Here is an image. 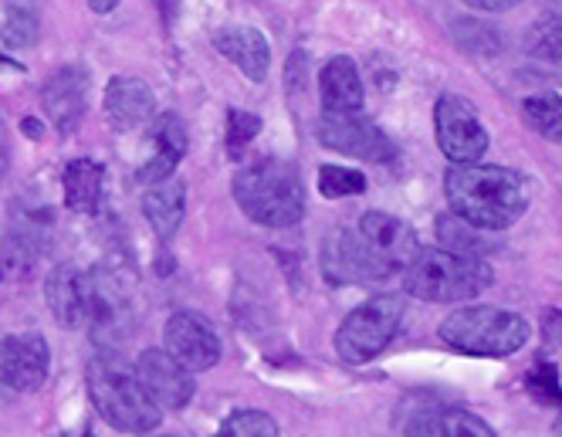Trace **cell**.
<instances>
[{
  "mask_svg": "<svg viewBox=\"0 0 562 437\" xmlns=\"http://www.w3.org/2000/svg\"><path fill=\"white\" fill-rule=\"evenodd\" d=\"M445 193L451 214L477 231H505L529 211V183L508 167H451Z\"/></svg>",
  "mask_w": 562,
  "mask_h": 437,
  "instance_id": "cell-1",
  "label": "cell"
},
{
  "mask_svg": "<svg viewBox=\"0 0 562 437\" xmlns=\"http://www.w3.org/2000/svg\"><path fill=\"white\" fill-rule=\"evenodd\" d=\"M89 396L105 424L126 434H146L159 427L156 401L146 393V386L136 377V367L115 360V356H95L89 363Z\"/></svg>",
  "mask_w": 562,
  "mask_h": 437,
  "instance_id": "cell-2",
  "label": "cell"
},
{
  "mask_svg": "<svg viewBox=\"0 0 562 437\" xmlns=\"http://www.w3.org/2000/svg\"><path fill=\"white\" fill-rule=\"evenodd\" d=\"M234 201L261 227H295L305 214V187L289 164L261 160L234 177Z\"/></svg>",
  "mask_w": 562,
  "mask_h": 437,
  "instance_id": "cell-3",
  "label": "cell"
},
{
  "mask_svg": "<svg viewBox=\"0 0 562 437\" xmlns=\"http://www.w3.org/2000/svg\"><path fill=\"white\" fill-rule=\"evenodd\" d=\"M440 339L464 356H485V360H502V356L518 352L529 343V323L518 312L495 309V305H464L454 309L440 323Z\"/></svg>",
  "mask_w": 562,
  "mask_h": 437,
  "instance_id": "cell-4",
  "label": "cell"
},
{
  "mask_svg": "<svg viewBox=\"0 0 562 437\" xmlns=\"http://www.w3.org/2000/svg\"><path fill=\"white\" fill-rule=\"evenodd\" d=\"M485 261L458 258L445 248H420L404 268V289L420 302H468L492 285Z\"/></svg>",
  "mask_w": 562,
  "mask_h": 437,
  "instance_id": "cell-5",
  "label": "cell"
},
{
  "mask_svg": "<svg viewBox=\"0 0 562 437\" xmlns=\"http://www.w3.org/2000/svg\"><path fill=\"white\" fill-rule=\"evenodd\" d=\"M400 320H404V299L400 295H376L352 309L339 333H336V352L346 363H370L393 343Z\"/></svg>",
  "mask_w": 562,
  "mask_h": 437,
  "instance_id": "cell-6",
  "label": "cell"
},
{
  "mask_svg": "<svg viewBox=\"0 0 562 437\" xmlns=\"http://www.w3.org/2000/svg\"><path fill=\"white\" fill-rule=\"evenodd\" d=\"M434 126H437V146L454 167L477 164L488 149V130L481 126L477 109L464 96H440L434 105Z\"/></svg>",
  "mask_w": 562,
  "mask_h": 437,
  "instance_id": "cell-7",
  "label": "cell"
},
{
  "mask_svg": "<svg viewBox=\"0 0 562 437\" xmlns=\"http://www.w3.org/2000/svg\"><path fill=\"white\" fill-rule=\"evenodd\" d=\"M315 133L326 149L346 153V156H352V160H367V164H390L393 160V143L386 139V133L376 123H370L363 112L323 115Z\"/></svg>",
  "mask_w": 562,
  "mask_h": 437,
  "instance_id": "cell-8",
  "label": "cell"
},
{
  "mask_svg": "<svg viewBox=\"0 0 562 437\" xmlns=\"http://www.w3.org/2000/svg\"><path fill=\"white\" fill-rule=\"evenodd\" d=\"M356 237L363 242V248L370 251V258L390 274V271H404L420 245H417V231L407 224V221H400L393 214H383V211H370L359 217L356 224Z\"/></svg>",
  "mask_w": 562,
  "mask_h": 437,
  "instance_id": "cell-9",
  "label": "cell"
},
{
  "mask_svg": "<svg viewBox=\"0 0 562 437\" xmlns=\"http://www.w3.org/2000/svg\"><path fill=\"white\" fill-rule=\"evenodd\" d=\"M164 349L190 373H204L221 360V336L200 312H173L164 326Z\"/></svg>",
  "mask_w": 562,
  "mask_h": 437,
  "instance_id": "cell-10",
  "label": "cell"
},
{
  "mask_svg": "<svg viewBox=\"0 0 562 437\" xmlns=\"http://www.w3.org/2000/svg\"><path fill=\"white\" fill-rule=\"evenodd\" d=\"M89 89H92V71L86 65H65L45 82L42 105L61 136H71L82 126V119L89 112Z\"/></svg>",
  "mask_w": 562,
  "mask_h": 437,
  "instance_id": "cell-11",
  "label": "cell"
},
{
  "mask_svg": "<svg viewBox=\"0 0 562 437\" xmlns=\"http://www.w3.org/2000/svg\"><path fill=\"white\" fill-rule=\"evenodd\" d=\"M52 349L42 333H21L0 339V383L18 393H34L48 380Z\"/></svg>",
  "mask_w": 562,
  "mask_h": 437,
  "instance_id": "cell-12",
  "label": "cell"
},
{
  "mask_svg": "<svg viewBox=\"0 0 562 437\" xmlns=\"http://www.w3.org/2000/svg\"><path fill=\"white\" fill-rule=\"evenodd\" d=\"M136 377L146 386V393L156 401V407L180 411L193 396V373L180 367L167 349H146L136 360Z\"/></svg>",
  "mask_w": 562,
  "mask_h": 437,
  "instance_id": "cell-13",
  "label": "cell"
},
{
  "mask_svg": "<svg viewBox=\"0 0 562 437\" xmlns=\"http://www.w3.org/2000/svg\"><path fill=\"white\" fill-rule=\"evenodd\" d=\"M323 271L333 285H349V282H380L386 274L363 242L356 237V231H333L323 245Z\"/></svg>",
  "mask_w": 562,
  "mask_h": 437,
  "instance_id": "cell-14",
  "label": "cell"
},
{
  "mask_svg": "<svg viewBox=\"0 0 562 437\" xmlns=\"http://www.w3.org/2000/svg\"><path fill=\"white\" fill-rule=\"evenodd\" d=\"M105 115H109V126L119 130V133H130V130H139V126H149L153 123V112H156V96L153 89L143 82V78H133V75H119L109 82L105 89Z\"/></svg>",
  "mask_w": 562,
  "mask_h": 437,
  "instance_id": "cell-15",
  "label": "cell"
},
{
  "mask_svg": "<svg viewBox=\"0 0 562 437\" xmlns=\"http://www.w3.org/2000/svg\"><path fill=\"white\" fill-rule=\"evenodd\" d=\"M149 136H153L156 153L139 167L136 180L146 183V187H156V183L170 180L177 164L183 160V153H187V126L180 123V115L164 112V115H156L153 123H149Z\"/></svg>",
  "mask_w": 562,
  "mask_h": 437,
  "instance_id": "cell-16",
  "label": "cell"
},
{
  "mask_svg": "<svg viewBox=\"0 0 562 437\" xmlns=\"http://www.w3.org/2000/svg\"><path fill=\"white\" fill-rule=\"evenodd\" d=\"M318 96H323L326 115H352L363 112V78L349 55H336L318 71Z\"/></svg>",
  "mask_w": 562,
  "mask_h": 437,
  "instance_id": "cell-17",
  "label": "cell"
},
{
  "mask_svg": "<svg viewBox=\"0 0 562 437\" xmlns=\"http://www.w3.org/2000/svg\"><path fill=\"white\" fill-rule=\"evenodd\" d=\"M214 48L245 71L251 82H265L271 68V48L265 34L251 24H231L214 34Z\"/></svg>",
  "mask_w": 562,
  "mask_h": 437,
  "instance_id": "cell-18",
  "label": "cell"
},
{
  "mask_svg": "<svg viewBox=\"0 0 562 437\" xmlns=\"http://www.w3.org/2000/svg\"><path fill=\"white\" fill-rule=\"evenodd\" d=\"M89 274L78 271L75 265H58L48 282H45V295L52 305V315L61 326H82L89 320Z\"/></svg>",
  "mask_w": 562,
  "mask_h": 437,
  "instance_id": "cell-19",
  "label": "cell"
},
{
  "mask_svg": "<svg viewBox=\"0 0 562 437\" xmlns=\"http://www.w3.org/2000/svg\"><path fill=\"white\" fill-rule=\"evenodd\" d=\"M183 211H187V187L180 177H170L156 187H146L143 214H146V221H149V227L159 242H170V237L180 231Z\"/></svg>",
  "mask_w": 562,
  "mask_h": 437,
  "instance_id": "cell-20",
  "label": "cell"
},
{
  "mask_svg": "<svg viewBox=\"0 0 562 437\" xmlns=\"http://www.w3.org/2000/svg\"><path fill=\"white\" fill-rule=\"evenodd\" d=\"M61 187H65V204H68L75 214H95L99 204H102L105 173H102V167L92 164V160H71V164L65 167Z\"/></svg>",
  "mask_w": 562,
  "mask_h": 437,
  "instance_id": "cell-21",
  "label": "cell"
},
{
  "mask_svg": "<svg viewBox=\"0 0 562 437\" xmlns=\"http://www.w3.org/2000/svg\"><path fill=\"white\" fill-rule=\"evenodd\" d=\"M437 237L445 251L458 255V258H471V261H481V255L492 251V242L485 237V231L471 227L468 221L454 217V214H440L437 217Z\"/></svg>",
  "mask_w": 562,
  "mask_h": 437,
  "instance_id": "cell-22",
  "label": "cell"
},
{
  "mask_svg": "<svg viewBox=\"0 0 562 437\" xmlns=\"http://www.w3.org/2000/svg\"><path fill=\"white\" fill-rule=\"evenodd\" d=\"M521 119L526 126L536 130L549 143H562V96L555 92H539L521 102Z\"/></svg>",
  "mask_w": 562,
  "mask_h": 437,
  "instance_id": "cell-23",
  "label": "cell"
},
{
  "mask_svg": "<svg viewBox=\"0 0 562 437\" xmlns=\"http://www.w3.org/2000/svg\"><path fill=\"white\" fill-rule=\"evenodd\" d=\"M214 437H278V424L265 411H237L221 424Z\"/></svg>",
  "mask_w": 562,
  "mask_h": 437,
  "instance_id": "cell-24",
  "label": "cell"
},
{
  "mask_svg": "<svg viewBox=\"0 0 562 437\" xmlns=\"http://www.w3.org/2000/svg\"><path fill=\"white\" fill-rule=\"evenodd\" d=\"M367 190V177L349 167H323L318 170V193L339 201V197H356Z\"/></svg>",
  "mask_w": 562,
  "mask_h": 437,
  "instance_id": "cell-25",
  "label": "cell"
},
{
  "mask_svg": "<svg viewBox=\"0 0 562 437\" xmlns=\"http://www.w3.org/2000/svg\"><path fill=\"white\" fill-rule=\"evenodd\" d=\"M37 37V11L31 4H8L4 14V42L11 48H27Z\"/></svg>",
  "mask_w": 562,
  "mask_h": 437,
  "instance_id": "cell-26",
  "label": "cell"
},
{
  "mask_svg": "<svg viewBox=\"0 0 562 437\" xmlns=\"http://www.w3.org/2000/svg\"><path fill=\"white\" fill-rule=\"evenodd\" d=\"M440 437H498V434L477 414H471L464 407H451L440 414Z\"/></svg>",
  "mask_w": 562,
  "mask_h": 437,
  "instance_id": "cell-27",
  "label": "cell"
},
{
  "mask_svg": "<svg viewBox=\"0 0 562 437\" xmlns=\"http://www.w3.org/2000/svg\"><path fill=\"white\" fill-rule=\"evenodd\" d=\"M529 52L539 58H559L562 55V14H546L532 34H529Z\"/></svg>",
  "mask_w": 562,
  "mask_h": 437,
  "instance_id": "cell-28",
  "label": "cell"
},
{
  "mask_svg": "<svg viewBox=\"0 0 562 437\" xmlns=\"http://www.w3.org/2000/svg\"><path fill=\"white\" fill-rule=\"evenodd\" d=\"M261 133V119L245 112V109H231L227 112V153L237 156L255 136Z\"/></svg>",
  "mask_w": 562,
  "mask_h": 437,
  "instance_id": "cell-29",
  "label": "cell"
},
{
  "mask_svg": "<svg viewBox=\"0 0 562 437\" xmlns=\"http://www.w3.org/2000/svg\"><path fill=\"white\" fill-rule=\"evenodd\" d=\"M529 390L536 393V396H542L546 404H555V407H562V390H559V370H555V363H536V370L529 373Z\"/></svg>",
  "mask_w": 562,
  "mask_h": 437,
  "instance_id": "cell-30",
  "label": "cell"
},
{
  "mask_svg": "<svg viewBox=\"0 0 562 437\" xmlns=\"http://www.w3.org/2000/svg\"><path fill=\"white\" fill-rule=\"evenodd\" d=\"M407 437H440V414H414Z\"/></svg>",
  "mask_w": 562,
  "mask_h": 437,
  "instance_id": "cell-31",
  "label": "cell"
},
{
  "mask_svg": "<svg viewBox=\"0 0 562 437\" xmlns=\"http://www.w3.org/2000/svg\"><path fill=\"white\" fill-rule=\"evenodd\" d=\"M542 336H546V343H552V346H559V343H562V309H552V312L546 315Z\"/></svg>",
  "mask_w": 562,
  "mask_h": 437,
  "instance_id": "cell-32",
  "label": "cell"
},
{
  "mask_svg": "<svg viewBox=\"0 0 562 437\" xmlns=\"http://www.w3.org/2000/svg\"><path fill=\"white\" fill-rule=\"evenodd\" d=\"M11 170V133H8V123L0 119V177Z\"/></svg>",
  "mask_w": 562,
  "mask_h": 437,
  "instance_id": "cell-33",
  "label": "cell"
},
{
  "mask_svg": "<svg viewBox=\"0 0 562 437\" xmlns=\"http://www.w3.org/2000/svg\"><path fill=\"white\" fill-rule=\"evenodd\" d=\"M468 8H481V11H508L515 8L512 0H498V4H485V0H477V4H468Z\"/></svg>",
  "mask_w": 562,
  "mask_h": 437,
  "instance_id": "cell-34",
  "label": "cell"
},
{
  "mask_svg": "<svg viewBox=\"0 0 562 437\" xmlns=\"http://www.w3.org/2000/svg\"><path fill=\"white\" fill-rule=\"evenodd\" d=\"M24 133L27 136H42V123H34V119H24Z\"/></svg>",
  "mask_w": 562,
  "mask_h": 437,
  "instance_id": "cell-35",
  "label": "cell"
},
{
  "mask_svg": "<svg viewBox=\"0 0 562 437\" xmlns=\"http://www.w3.org/2000/svg\"><path fill=\"white\" fill-rule=\"evenodd\" d=\"M89 8H95L99 14H105V11H112L115 4H112V0H99V4H89Z\"/></svg>",
  "mask_w": 562,
  "mask_h": 437,
  "instance_id": "cell-36",
  "label": "cell"
},
{
  "mask_svg": "<svg viewBox=\"0 0 562 437\" xmlns=\"http://www.w3.org/2000/svg\"><path fill=\"white\" fill-rule=\"evenodd\" d=\"M559 61H562V55H559Z\"/></svg>",
  "mask_w": 562,
  "mask_h": 437,
  "instance_id": "cell-37",
  "label": "cell"
}]
</instances>
